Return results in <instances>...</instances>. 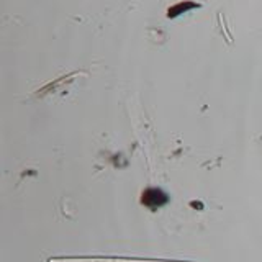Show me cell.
<instances>
[{
  "mask_svg": "<svg viewBox=\"0 0 262 262\" xmlns=\"http://www.w3.org/2000/svg\"><path fill=\"white\" fill-rule=\"evenodd\" d=\"M141 203L147 210L156 211V210H161L162 207H166V205L169 203V195L166 192H162L161 188L149 187L143 192Z\"/></svg>",
  "mask_w": 262,
  "mask_h": 262,
  "instance_id": "6da1fadb",
  "label": "cell"
}]
</instances>
